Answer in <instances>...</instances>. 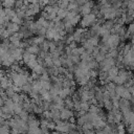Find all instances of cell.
Returning a JSON list of instances; mask_svg holds the SVG:
<instances>
[{"instance_id":"1","label":"cell","mask_w":134,"mask_h":134,"mask_svg":"<svg viewBox=\"0 0 134 134\" xmlns=\"http://www.w3.org/2000/svg\"><path fill=\"white\" fill-rule=\"evenodd\" d=\"M95 23H97V19H96V16L92 15L91 13L86 15V16H83L81 18V21H80V25L82 28H87V27H91L92 25H94Z\"/></svg>"},{"instance_id":"2","label":"cell","mask_w":134,"mask_h":134,"mask_svg":"<svg viewBox=\"0 0 134 134\" xmlns=\"http://www.w3.org/2000/svg\"><path fill=\"white\" fill-rule=\"evenodd\" d=\"M71 116H73V111L72 110H69V109H66V108H63L62 110H60V118L61 120H68Z\"/></svg>"},{"instance_id":"3","label":"cell","mask_w":134,"mask_h":134,"mask_svg":"<svg viewBox=\"0 0 134 134\" xmlns=\"http://www.w3.org/2000/svg\"><path fill=\"white\" fill-rule=\"evenodd\" d=\"M4 27H5V29L7 30V31H9L12 35L13 34H15V32H18L19 31V29H20V26L19 25H17V24H15V23H13V22H6L5 24H4Z\"/></svg>"},{"instance_id":"4","label":"cell","mask_w":134,"mask_h":134,"mask_svg":"<svg viewBox=\"0 0 134 134\" xmlns=\"http://www.w3.org/2000/svg\"><path fill=\"white\" fill-rule=\"evenodd\" d=\"M3 12H4V21H5V23L9 22L12 20V18L16 15V10L13 9V8H4Z\"/></svg>"},{"instance_id":"5","label":"cell","mask_w":134,"mask_h":134,"mask_svg":"<svg viewBox=\"0 0 134 134\" xmlns=\"http://www.w3.org/2000/svg\"><path fill=\"white\" fill-rule=\"evenodd\" d=\"M25 51L29 52L30 54L38 55L39 52H40V48H39V46H36V45H28V46L25 48Z\"/></svg>"},{"instance_id":"6","label":"cell","mask_w":134,"mask_h":134,"mask_svg":"<svg viewBox=\"0 0 134 134\" xmlns=\"http://www.w3.org/2000/svg\"><path fill=\"white\" fill-rule=\"evenodd\" d=\"M34 59H37V55L30 54L29 52H27V51H25V50L23 51V54H22V61H23L24 64L28 63L29 61H31V60H34Z\"/></svg>"},{"instance_id":"7","label":"cell","mask_w":134,"mask_h":134,"mask_svg":"<svg viewBox=\"0 0 134 134\" xmlns=\"http://www.w3.org/2000/svg\"><path fill=\"white\" fill-rule=\"evenodd\" d=\"M12 84H13V83H12V81L5 76V77H3V79L0 81V89L4 91V90H5L6 88H8Z\"/></svg>"},{"instance_id":"8","label":"cell","mask_w":134,"mask_h":134,"mask_svg":"<svg viewBox=\"0 0 134 134\" xmlns=\"http://www.w3.org/2000/svg\"><path fill=\"white\" fill-rule=\"evenodd\" d=\"M114 20H105L100 25L105 28V29H107V30H111L112 28H113V26H114Z\"/></svg>"},{"instance_id":"9","label":"cell","mask_w":134,"mask_h":134,"mask_svg":"<svg viewBox=\"0 0 134 134\" xmlns=\"http://www.w3.org/2000/svg\"><path fill=\"white\" fill-rule=\"evenodd\" d=\"M67 13H68V10H67V9L59 8V9H58V12L55 13V15H57V18H58L59 20H64V19L66 18V16H67Z\"/></svg>"},{"instance_id":"10","label":"cell","mask_w":134,"mask_h":134,"mask_svg":"<svg viewBox=\"0 0 134 134\" xmlns=\"http://www.w3.org/2000/svg\"><path fill=\"white\" fill-rule=\"evenodd\" d=\"M39 48H40V50L43 51V52H49V41L44 40V41L39 45Z\"/></svg>"},{"instance_id":"11","label":"cell","mask_w":134,"mask_h":134,"mask_svg":"<svg viewBox=\"0 0 134 134\" xmlns=\"http://www.w3.org/2000/svg\"><path fill=\"white\" fill-rule=\"evenodd\" d=\"M81 18H82V16H81L80 14H77V15H75L71 20H69V23L71 24V26H72V27H75V25H77V24L80 23Z\"/></svg>"},{"instance_id":"12","label":"cell","mask_w":134,"mask_h":134,"mask_svg":"<svg viewBox=\"0 0 134 134\" xmlns=\"http://www.w3.org/2000/svg\"><path fill=\"white\" fill-rule=\"evenodd\" d=\"M16 0H2V4L1 6H3L4 8H13L14 4H15Z\"/></svg>"},{"instance_id":"13","label":"cell","mask_w":134,"mask_h":134,"mask_svg":"<svg viewBox=\"0 0 134 134\" xmlns=\"http://www.w3.org/2000/svg\"><path fill=\"white\" fill-rule=\"evenodd\" d=\"M28 9H31V10L37 15V14H39V13H40L41 7L39 6V4H38V3H31V4H28Z\"/></svg>"},{"instance_id":"14","label":"cell","mask_w":134,"mask_h":134,"mask_svg":"<svg viewBox=\"0 0 134 134\" xmlns=\"http://www.w3.org/2000/svg\"><path fill=\"white\" fill-rule=\"evenodd\" d=\"M23 21L24 20H22V19H20L19 17H17L16 15L12 18V20H10V22H13V23H15V24H17V25H19V26H21L22 24H23Z\"/></svg>"},{"instance_id":"15","label":"cell","mask_w":134,"mask_h":134,"mask_svg":"<svg viewBox=\"0 0 134 134\" xmlns=\"http://www.w3.org/2000/svg\"><path fill=\"white\" fill-rule=\"evenodd\" d=\"M26 65H27V67L29 68V69H34L37 65H38V62H37V59H34V60H31V61H29L28 63H26Z\"/></svg>"},{"instance_id":"16","label":"cell","mask_w":134,"mask_h":134,"mask_svg":"<svg viewBox=\"0 0 134 134\" xmlns=\"http://www.w3.org/2000/svg\"><path fill=\"white\" fill-rule=\"evenodd\" d=\"M23 5H24V0H16V1H15V4H14V7L16 8V10H18V9H20Z\"/></svg>"},{"instance_id":"17","label":"cell","mask_w":134,"mask_h":134,"mask_svg":"<svg viewBox=\"0 0 134 134\" xmlns=\"http://www.w3.org/2000/svg\"><path fill=\"white\" fill-rule=\"evenodd\" d=\"M74 1L76 2V4H77L79 6H82V5H84V4L86 3L87 0H74Z\"/></svg>"},{"instance_id":"18","label":"cell","mask_w":134,"mask_h":134,"mask_svg":"<svg viewBox=\"0 0 134 134\" xmlns=\"http://www.w3.org/2000/svg\"><path fill=\"white\" fill-rule=\"evenodd\" d=\"M3 105H4V99H3L2 97H0V108H1Z\"/></svg>"},{"instance_id":"19","label":"cell","mask_w":134,"mask_h":134,"mask_svg":"<svg viewBox=\"0 0 134 134\" xmlns=\"http://www.w3.org/2000/svg\"><path fill=\"white\" fill-rule=\"evenodd\" d=\"M74 0H68V2H73Z\"/></svg>"},{"instance_id":"20","label":"cell","mask_w":134,"mask_h":134,"mask_svg":"<svg viewBox=\"0 0 134 134\" xmlns=\"http://www.w3.org/2000/svg\"><path fill=\"white\" fill-rule=\"evenodd\" d=\"M0 1H1V0H0Z\"/></svg>"}]
</instances>
